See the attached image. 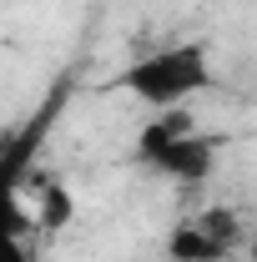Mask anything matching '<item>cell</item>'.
Instances as JSON below:
<instances>
[{
	"instance_id": "obj_1",
	"label": "cell",
	"mask_w": 257,
	"mask_h": 262,
	"mask_svg": "<svg viewBox=\"0 0 257 262\" xmlns=\"http://www.w3.org/2000/svg\"><path fill=\"white\" fill-rule=\"evenodd\" d=\"M66 101H71V81H56V91L40 101L31 121H20L15 131L0 136V262H40L31 247V212H26V177H31L35 157L46 146L51 126L61 121Z\"/></svg>"
},
{
	"instance_id": "obj_2",
	"label": "cell",
	"mask_w": 257,
	"mask_h": 262,
	"mask_svg": "<svg viewBox=\"0 0 257 262\" xmlns=\"http://www.w3.org/2000/svg\"><path fill=\"white\" fill-rule=\"evenodd\" d=\"M111 91H126L152 111H172L202 91H217V66H212V51L202 40H182V46H161V51L136 56L111 81Z\"/></svg>"
},
{
	"instance_id": "obj_3",
	"label": "cell",
	"mask_w": 257,
	"mask_h": 262,
	"mask_svg": "<svg viewBox=\"0 0 257 262\" xmlns=\"http://www.w3.org/2000/svg\"><path fill=\"white\" fill-rule=\"evenodd\" d=\"M217 136L212 131H197V116L187 106H172V111H157L146 126L136 131V162L152 166L166 182H182V187H197L212 177V162H217Z\"/></svg>"
},
{
	"instance_id": "obj_4",
	"label": "cell",
	"mask_w": 257,
	"mask_h": 262,
	"mask_svg": "<svg viewBox=\"0 0 257 262\" xmlns=\"http://www.w3.org/2000/svg\"><path fill=\"white\" fill-rule=\"evenodd\" d=\"M237 242H242L237 212L232 207H212L197 222H182V227L166 237V257L172 262H222Z\"/></svg>"
},
{
	"instance_id": "obj_5",
	"label": "cell",
	"mask_w": 257,
	"mask_h": 262,
	"mask_svg": "<svg viewBox=\"0 0 257 262\" xmlns=\"http://www.w3.org/2000/svg\"><path fill=\"white\" fill-rule=\"evenodd\" d=\"M71 217H76V202H71V192H66V187H46V202H40V217H35V227L61 232Z\"/></svg>"
}]
</instances>
